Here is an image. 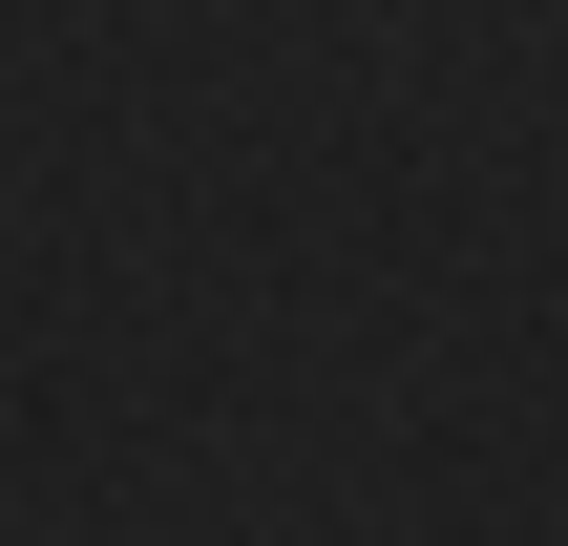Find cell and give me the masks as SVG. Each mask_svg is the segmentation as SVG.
I'll return each mask as SVG.
<instances>
[]
</instances>
